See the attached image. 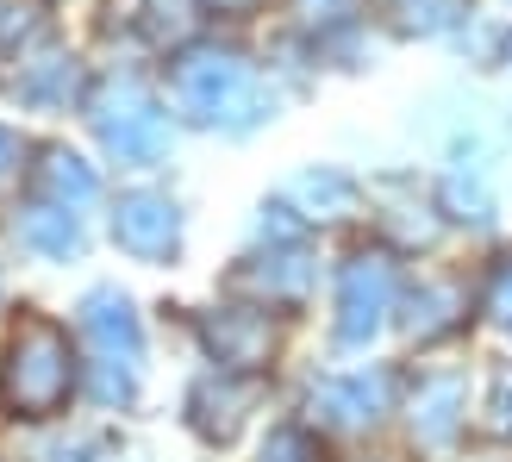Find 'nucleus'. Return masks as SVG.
<instances>
[{
	"instance_id": "obj_1",
	"label": "nucleus",
	"mask_w": 512,
	"mask_h": 462,
	"mask_svg": "<svg viewBox=\"0 0 512 462\" xmlns=\"http://www.w3.org/2000/svg\"><path fill=\"white\" fill-rule=\"evenodd\" d=\"M69 388H75L69 331L50 319H19L13 344H7V375H0L7 406L19 419H50V413H63Z\"/></svg>"
},
{
	"instance_id": "obj_2",
	"label": "nucleus",
	"mask_w": 512,
	"mask_h": 462,
	"mask_svg": "<svg viewBox=\"0 0 512 462\" xmlns=\"http://www.w3.org/2000/svg\"><path fill=\"white\" fill-rule=\"evenodd\" d=\"M175 94H182L188 119H200V125L250 132L263 119V88H256V75L238 50H188L175 63Z\"/></svg>"
},
{
	"instance_id": "obj_3",
	"label": "nucleus",
	"mask_w": 512,
	"mask_h": 462,
	"mask_svg": "<svg viewBox=\"0 0 512 462\" xmlns=\"http://www.w3.org/2000/svg\"><path fill=\"white\" fill-rule=\"evenodd\" d=\"M88 119H94V138L107 144V157H119V163H163L169 157V119L132 75L100 82L88 100Z\"/></svg>"
},
{
	"instance_id": "obj_4",
	"label": "nucleus",
	"mask_w": 512,
	"mask_h": 462,
	"mask_svg": "<svg viewBox=\"0 0 512 462\" xmlns=\"http://www.w3.org/2000/svg\"><path fill=\"white\" fill-rule=\"evenodd\" d=\"M400 300V263L388 250L350 256L338 275V344H369Z\"/></svg>"
},
{
	"instance_id": "obj_5",
	"label": "nucleus",
	"mask_w": 512,
	"mask_h": 462,
	"mask_svg": "<svg viewBox=\"0 0 512 462\" xmlns=\"http://www.w3.org/2000/svg\"><path fill=\"white\" fill-rule=\"evenodd\" d=\"M200 344L213 350V363L225 375H256V369H269L275 325L256 306H219V313H200Z\"/></svg>"
},
{
	"instance_id": "obj_6",
	"label": "nucleus",
	"mask_w": 512,
	"mask_h": 462,
	"mask_svg": "<svg viewBox=\"0 0 512 462\" xmlns=\"http://www.w3.org/2000/svg\"><path fill=\"white\" fill-rule=\"evenodd\" d=\"M113 238L144 256V263H157V256H169L175 244H182V213H175V200L169 194H119V207H113Z\"/></svg>"
},
{
	"instance_id": "obj_7",
	"label": "nucleus",
	"mask_w": 512,
	"mask_h": 462,
	"mask_svg": "<svg viewBox=\"0 0 512 462\" xmlns=\"http://www.w3.org/2000/svg\"><path fill=\"white\" fill-rule=\"evenodd\" d=\"M82 338L94 344L100 363H125V369H138V356H144L138 313H132V300H125L119 288H94V294L82 300Z\"/></svg>"
},
{
	"instance_id": "obj_8",
	"label": "nucleus",
	"mask_w": 512,
	"mask_h": 462,
	"mask_svg": "<svg viewBox=\"0 0 512 462\" xmlns=\"http://www.w3.org/2000/svg\"><path fill=\"white\" fill-rule=\"evenodd\" d=\"M256 406V381L250 375H207V381H194V394H188V425L200 431L207 444H232L238 431H244V413Z\"/></svg>"
},
{
	"instance_id": "obj_9",
	"label": "nucleus",
	"mask_w": 512,
	"mask_h": 462,
	"mask_svg": "<svg viewBox=\"0 0 512 462\" xmlns=\"http://www.w3.org/2000/svg\"><path fill=\"white\" fill-rule=\"evenodd\" d=\"M406 419H413V438L425 450L456 444V431H463V419H469V381L463 375H431V381H419Z\"/></svg>"
},
{
	"instance_id": "obj_10",
	"label": "nucleus",
	"mask_w": 512,
	"mask_h": 462,
	"mask_svg": "<svg viewBox=\"0 0 512 462\" xmlns=\"http://www.w3.org/2000/svg\"><path fill=\"white\" fill-rule=\"evenodd\" d=\"M313 413L325 425H344V431H363L388 413V375H350V381H325L313 388Z\"/></svg>"
},
{
	"instance_id": "obj_11",
	"label": "nucleus",
	"mask_w": 512,
	"mask_h": 462,
	"mask_svg": "<svg viewBox=\"0 0 512 462\" xmlns=\"http://www.w3.org/2000/svg\"><path fill=\"white\" fill-rule=\"evenodd\" d=\"M38 194L50 200V207H69V213H82L100 200V175L88 157H75V150L63 144H50L44 157H38Z\"/></svg>"
},
{
	"instance_id": "obj_12",
	"label": "nucleus",
	"mask_w": 512,
	"mask_h": 462,
	"mask_svg": "<svg viewBox=\"0 0 512 462\" xmlns=\"http://www.w3.org/2000/svg\"><path fill=\"white\" fill-rule=\"evenodd\" d=\"M281 194H288V207L300 219H350L356 213V182L338 169H300Z\"/></svg>"
},
{
	"instance_id": "obj_13",
	"label": "nucleus",
	"mask_w": 512,
	"mask_h": 462,
	"mask_svg": "<svg viewBox=\"0 0 512 462\" xmlns=\"http://www.w3.org/2000/svg\"><path fill=\"white\" fill-rule=\"evenodd\" d=\"M13 231H19V244H25V250L50 256V263H69V256H82V225H75L69 207H50V200L25 207V213L13 219Z\"/></svg>"
},
{
	"instance_id": "obj_14",
	"label": "nucleus",
	"mask_w": 512,
	"mask_h": 462,
	"mask_svg": "<svg viewBox=\"0 0 512 462\" xmlns=\"http://www.w3.org/2000/svg\"><path fill=\"white\" fill-rule=\"evenodd\" d=\"M313 275H319L313 250L288 244V250H269V256H256V269H244V288L269 294V300H306V294H313Z\"/></svg>"
},
{
	"instance_id": "obj_15",
	"label": "nucleus",
	"mask_w": 512,
	"mask_h": 462,
	"mask_svg": "<svg viewBox=\"0 0 512 462\" xmlns=\"http://www.w3.org/2000/svg\"><path fill=\"white\" fill-rule=\"evenodd\" d=\"M375 7L406 38H438V32L469 19V0H375Z\"/></svg>"
},
{
	"instance_id": "obj_16",
	"label": "nucleus",
	"mask_w": 512,
	"mask_h": 462,
	"mask_svg": "<svg viewBox=\"0 0 512 462\" xmlns=\"http://www.w3.org/2000/svg\"><path fill=\"white\" fill-rule=\"evenodd\" d=\"M207 25V0H144V38L157 50H182Z\"/></svg>"
},
{
	"instance_id": "obj_17",
	"label": "nucleus",
	"mask_w": 512,
	"mask_h": 462,
	"mask_svg": "<svg viewBox=\"0 0 512 462\" xmlns=\"http://www.w3.org/2000/svg\"><path fill=\"white\" fill-rule=\"evenodd\" d=\"M69 94H75V57L69 50H44L38 63H25V75H19L25 107H69Z\"/></svg>"
},
{
	"instance_id": "obj_18",
	"label": "nucleus",
	"mask_w": 512,
	"mask_h": 462,
	"mask_svg": "<svg viewBox=\"0 0 512 462\" xmlns=\"http://www.w3.org/2000/svg\"><path fill=\"white\" fill-rule=\"evenodd\" d=\"M456 306H463V294H456V288H413V294H406V313H400L406 338H413V344L444 338V331L456 325Z\"/></svg>"
},
{
	"instance_id": "obj_19",
	"label": "nucleus",
	"mask_w": 512,
	"mask_h": 462,
	"mask_svg": "<svg viewBox=\"0 0 512 462\" xmlns=\"http://www.w3.org/2000/svg\"><path fill=\"white\" fill-rule=\"evenodd\" d=\"M444 207H450V219H463V225H488V219H494V194H488V182H481V175H463V169H456L450 182H444Z\"/></svg>"
},
{
	"instance_id": "obj_20",
	"label": "nucleus",
	"mask_w": 512,
	"mask_h": 462,
	"mask_svg": "<svg viewBox=\"0 0 512 462\" xmlns=\"http://www.w3.org/2000/svg\"><path fill=\"white\" fill-rule=\"evenodd\" d=\"M263 462H325V450H319V438H313V431H300V425H281V431H269Z\"/></svg>"
},
{
	"instance_id": "obj_21",
	"label": "nucleus",
	"mask_w": 512,
	"mask_h": 462,
	"mask_svg": "<svg viewBox=\"0 0 512 462\" xmlns=\"http://www.w3.org/2000/svg\"><path fill=\"white\" fill-rule=\"evenodd\" d=\"M44 32V0H0V44H25Z\"/></svg>"
},
{
	"instance_id": "obj_22",
	"label": "nucleus",
	"mask_w": 512,
	"mask_h": 462,
	"mask_svg": "<svg viewBox=\"0 0 512 462\" xmlns=\"http://www.w3.org/2000/svg\"><path fill=\"white\" fill-rule=\"evenodd\" d=\"M94 394L107 400V406H125L138 394V369H125V363H94Z\"/></svg>"
},
{
	"instance_id": "obj_23",
	"label": "nucleus",
	"mask_w": 512,
	"mask_h": 462,
	"mask_svg": "<svg viewBox=\"0 0 512 462\" xmlns=\"http://www.w3.org/2000/svg\"><path fill=\"white\" fill-rule=\"evenodd\" d=\"M488 425L500 431V438H512V363L494 375V400H488Z\"/></svg>"
},
{
	"instance_id": "obj_24",
	"label": "nucleus",
	"mask_w": 512,
	"mask_h": 462,
	"mask_svg": "<svg viewBox=\"0 0 512 462\" xmlns=\"http://www.w3.org/2000/svg\"><path fill=\"white\" fill-rule=\"evenodd\" d=\"M488 313H494V325L512 331V263H500L494 281H488Z\"/></svg>"
},
{
	"instance_id": "obj_25",
	"label": "nucleus",
	"mask_w": 512,
	"mask_h": 462,
	"mask_svg": "<svg viewBox=\"0 0 512 462\" xmlns=\"http://www.w3.org/2000/svg\"><path fill=\"white\" fill-rule=\"evenodd\" d=\"M300 13L313 19V25H319V19H344V13H350V0H300Z\"/></svg>"
},
{
	"instance_id": "obj_26",
	"label": "nucleus",
	"mask_w": 512,
	"mask_h": 462,
	"mask_svg": "<svg viewBox=\"0 0 512 462\" xmlns=\"http://www.w3.org/2000/svg\"><path fill=\"white\" fill-rule=\"evenodd\" d=\"M13 163H19V138L7 132V125H0V175H7Z\"/></svg>"
},
{
	"instance_id": "obj_27",
	"label": "nucleus",
	"mask_w": 512,
	"mask_h": 462,
	"mask_svg": "<svg viewBox=\"0 0 512 462\" xmlns=\"http://www.w3.org/2000/svg\"><path fill=\"white\" fill-rule=\"evenodd\" d=\"M213 7H219V13H250L256 0H213Z\"/></svg>"
}]
</instances>
